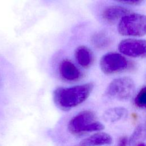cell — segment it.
Here are the masks:
<instances>
[{"instance_id":"obj_4","label":"cell","mask_w":146,"mask_h":146,"mask_svg":"<svg viewBox=\"0 0 146 146\" xmlns=\"http://www.w3.org/2000/svg\"><path fill=\"white\" fill-rule=\"evenodd\" d=\"M135 85L133 80L127 76L113 80L107 86L105 95L110 99L127 100L133 95Z\"/></svg>"},{"instance_id":"obj_12","label":"cell","mask_w":146,"mask_h":146,"mask_svg":"<svg viewBox=\"0 0 146 146\" xmlns=\"http://www.w3.org/2000/svg\"><path fill=\"white\" fill-rule=\"evenodd\" d=\"M93 43L99 48L106 47L110 42V38L104 33H98L92 38Z\"/></svg>"},{"instance_id":"obj_2","label":"cell","mask_w":146,"mask_h":146,"mask_svg":"<svg viewBox=\"0 0 146 146\" xmlns=\"http://www.w3.org/2000/svg\"><path fill=\"white\" fill-rule=\"evenodd\" d=\"M95 119V115L92 111H82L70 120L68 124V130L74 134L102 131L104 128V125Z\"/></svg>"},{"instance_id":"obj_1","label":"cell","mask_w":146,"mask_h":146,"mask_svg":"<svg viewBox=\"0 0 146 146\" xmlns=\"http://www.w3.org/2000/svg\"><path fill=\"white\" fill-rule=\"evenodd\" d=\"M93 88L94 85L91 83L67 88H58L53 93L54 102L59 108L69 110L84 102Z\"/></svg>"},{"instance_id":"obj_13","label":"cell","mask_w":146,"mask_h":146,"mask_svg":"<svg viewBox=\"0 0 146 146\" xmlns=\"http://www.w3.org/2000/svg\"><path fill=\"white\" fill-rule=\"evenodd\" d=\"M135 104L140 108H145L146 106V88L143 87L135 98Z\"/></svg>"},{"instance_id":"obj_18","label":"cell","mask_w":146,"mask_h":146,"mask_svg":"<svg viewBox=\"0 0 146 146\" xmlns=\"http://www.w3.org/2000/svg\"><path fill=\"white\" fill-rule=\"evenodd\" d=\"M78 146H84V145H82L81 144H80L79 145H78Z\"/></svg>"},{"instance_id":"obj_3","label":"cell","mask_w":146,"mask_h":146,"mask_svg":"<svg viewBox=\"0 0 146 146\" xmlns=\"http://www.w3.org/2000/svg\"><path fill=\"white\" fill-rule=\"evenodd\" d=\"M146 19L144 15L128 14L123 17L117 25V31L122 35L141 36L145 34Z\"/></svg>"},{"instance_id":"obj_17","label":"cell","mask_w":146,"mask_h":146,"mask_svg":"<svg viewBox=\"0 0 146 146\" xmlns=\"http://www.w3.org/2000/svg\"><path fill=\"white\" fill-rule=\"evenodd\" d=\"M137 146H145V144H144V143H140V144H137Z\"/></svg>"},{"instance_id":"obj_7","label":"cell","mask_w":146,"mask_h":146,"mask_svg":"<svg viewBox=\"0 0 146 146\" xmlns=\"http://www.w3.org/2000/svg\"><path fill=\"white\" fill-rule=\"evenodd\" d=\"M59 71L61 77L67 81H77L82 77L80 70L68 59H64L60 62Z\"/></svg>"},{"instance_id":"obj_10","label":"cell","mask_w":146,"mask_h":146,"mask_svg":"<svg viewBox=\"0 0 146 146\" xmlns=\"http://www.w3.org/2000/svg\"><path fill=\"white\" fill-rule=\"evenodd\" d=\"M75 56L79 64L83 68L89 67L93 62L94 57L92 53L85 46H80L76 48Z\"/></svg>"},{"instance_id":"obj_11","label":"cell","mask_w":146,"mask_h":146,"mask_svg":"<svg viewBox=\"0 0 146 146\" xmlns=\"http://www.w3.org/2000/svg\"><path fill=\"white\" fill-rule=\"evenodd\" d=\"M127 115V111L123 107H114L106 111L103 114L104 120L108 123H114L124 118Z\"/></svg>"},{"instance_id":"obj_6","label":"cell","mask_w":146,"mask_h":146,"mask_svg":"<svg viewBox=\"0 0 146 146\" xmlns=\"http://www.w3.org/2000/svg\"><path fill=\"white\" fill-rule=\"evenodd\" d=\"M118 48L120 52L128 56L139 58L145 56L146 46L144 40L126 39L120 42Z\"/></svg>"},{"instance_id":"obj_8","label":"cell","mask_w":146,"mask_h":146,"mask_svg":"<svg viewBox=\"0 0 146 146\" xmlns=\"http://www.w3.org/2000/svg\"><path fill=\"white\" fill-rule=\"evenodd\" d=\"M129 14V10L123 7L113 6L107 7L103 12V19L109 23H113Z\"/></svg>"},{"instance_id":"obj_15","label":"cell","mask_w":146,"mask_h":146,"mask_svg":"<svg viewBox=\"0 0 146 146\" xmlns=\"http://www.w3.org/2000/svg\"><path fill=\"white\" fill-rule=\"evenodd\" d=\"M120 2H122L129 5H138L141 3L143 0H115Z\"/></svg>"},{"instance_id":"obj_16","label":"cell","mask_w":146,"mask_h":146,"mask_svg":"<svg viewBox=\"0 0 146 146\" xmlns=\"http://www.w3.org/2000/svg\"><path fill=\"white\" fill-rule=\"evenodd\" d=\"M128 143V139L126 137H123L120 139L117 146H127Z\"/></svg>"},{"instance_id":"obj_5","label":"cell","mask_w":146,"mask_h":146,"mask_svg":"<svg viewBox=\"0 0 146 146\" xmlns=\"http://www.w3.org/2000/svg\"><path fill=\"white\" fill-rule=\"evenodd\" d=\"M129 62L119 53L109 52L104 55L100 60V67L106 74H113L126 70Z\"/></svg>"},{"instance_id":"obj_9","label":"cell","mask_w":146,"mask_h":146,"mask_svg":"<svg viewBox=\"0 0 146 146\" xmlns=\"http://www.w3.org/2000/svg\"><path fill=\"white\" fill-rule=\"evenodd\" d=\"M112 142L111 136L105 132L96 133L86 138L80 144L84 146H102L108 145Z\"/></svg>"},{"instance_id":"obj_14","label":"cell","mask_w":146,"mask_h":146,"mask_svg":"<svg viewBox=\"0 0 146 146\" xmlns=\"http://www.w3.org/2000/svg\"><path fill=\"white\" fill-rule=\"evenodd\" d=\"M143 132V127L142 125H139L136 127L129 140V144L130 145H133L136 141V140H137L140 137V136L141 135Z\"/></svg>"}]
</instances>
